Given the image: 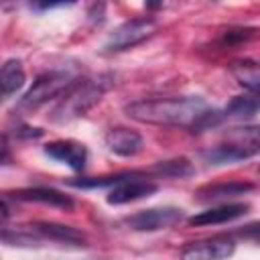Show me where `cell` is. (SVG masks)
<instances>
[{
    "instance_id": "obj_17",
    "label": "cell",
    "mask_w": 260,
    "mask_h": 260,
    "mask_svg": "<svg viewBox=\"0 0 260 260\" xmlns=\"http://www.w3.org/2000/svg\"><path fill=\"white\" fill-rule=\"evenodd\" d=\"M150 173H154L156 177H165V179H185V177H191L195 169L187 158H171V160L156 162L150 169Z\"/></svg>"
},
{
    "instance_id": "obj_1",
    "label": "cell",
    "mask_w": 260,
    "mask_h": 260,
    "mask_svg": "<svg viewBox=\"0 0 260 260\" xmlns=\"http://www.w3.org/2000/svg\"><path fill=\"white\" fill-rule=\"evenodd\" d=\"M126 116L156 126H181L191 128V132H203L217 126L223 118L221 112L209 108L205 100L197 95L185 98H154V100H136L124 108Z\"/></svg>"
},
{
    "instance_id": "obj_5",
    "label": "cell",
    "mask_w": 260,
    "mask_h": 260,
    "mask_svg": "<svg viewBox=\"0 0 260 260\" xmlns=\"http://www.w3.org/2000/svg\"><path fill=\"white\" fill-rule=\"evenodd\" d=\"M156 20L152 16H140V18H132L122 22L118 28H114V32L108 37L104 49L108 53H120L126 49H132L136 45H140L142 41L150 39L156 30Z\"/></svg>"
},
{
    "instance_id": "obj_16",
    "label": "cell",
    "mask_w": 260,
    "mask_h": 260,
    "mask_svg": "<svg viewBox=\"0 0 260 260\" xmlns=\"http://www.w3.org/2000/svg\"><path fill=\"white\" fill-rule=\"evenodd\" d=\"M24 69L18 59H8L4 61L0 69V85H2V100H8L12 93H16L24 85Z\"/></svg>"
},
{
    "instance_id": "obj_15",
    "label": "cell",
    "mask_w": 260,
    "mask_h": 260,
    "mask_svg": "<svg viewBox=\"0 0 260 260\" xmlns=\"http://www.w3.org/2000/svg\"><path fill=\"white\" fill-rule=\"evenodd\" d=\"M256 112H260V89L258 91H246L242 95H234L228 106L223 108V118H252Z\"/></svg>"
},
{
    "instance_id": "obj_2",
    "label": "cell",
    "mask_w": 260,
    "mask_h": 260,
    "mask_svg": "<svg viewBox=\"0 0 260 260\" xmlns=\"http://www.w3.org/2000/svg\"><path fill=\"white\" fill-rule=\"evenodd\" d=\"M114 85V77L108 73H100L95 77L79 79L55 106L53 120L55 122H69L79 116H85Z\"/></svg>"
},
{
    "instance_id": "obj_12",
    "label": "cell",
    "mask_w": 260,
    "mask_h": 260,
    "mask_svg": "<svg viewBox=\"0 0 260 260\" xmlns=\"http://www.w3.org/2000/svg\"><path fill=\"white\" fill-rule=\"evenodd\" d=\"M10 195L18 201H35V203H43V205H51L67 211L73 209V199L51 187H28V189H18Z\"/></svg>"
},
{
    "instance_id": "obj_9",
    "label": "cell",
    "mask_w": 260,
    "mask_h": 260,
    "mask_svg": "<svg viewBox=\"0 0 260 260\" xmlns=\"http://www.w3.org/2000/svg\"><path fill=\"white\" fill-rule=\"evenodd\" d=\"M45 154L73 171H81L87 160V148L77 140H55L45 146Z\"/></svg>"
},
{
    "instance_id": "obj_8",
    "label": "cell",
    "mask_w": 260,
    "mask_h": 260,
    "mask_svg": "<svg viewBox=\"0 0 260 260\" xmlns=\"http://www.w3.org/2000/svg\"><path fill=\"white\" fill-rule=\"evenodd\" d=\"M236 252V244L230 236H215L199 242H191L181 252V260H228Z\"/></svg>"
},
{
    "instance_id": "obj_6",
    "label": "cell",
    "mask_w": 260,
    "mask_h": 260,
    "mask_svg": "<svg viewBox=\"0 0 260 260\" xmlns=\"http://www.w3.org/2000/svg\"><path fill=\"white\" fill-rule=\"evenodd\" d=\"M181 219H183V211L179 207L165 205V207H150V209L136 211L128 215L124 223L134 232H158V230L173 228Z\"/></svg>"
},
{
    "instance_id": "obj_10",
    "label": "cell",
    "mask_w": 260,
    "mask_h": 260,
    "mask_svg": "<svg viewBox=\"0 0 260 260\" xmlns=\"http://www.w3.org/2000/svg\"><path fill=\"white\" fill-rule=\"evenodd\" d=\"M248 209H250L248 203H219L211 209L191 215L189 223L191 225H219V223H228V221H234V219L246 215Z\"/></svg>"
},
{
    "instance_id": "obj_19",
    "label": "cell",
    "mask_w": 260,
    "mask_h": 260,
    "mask_svg": "<svg viewBox=\"0 0 260 260\" xmlns=\"http://www.w3.org/2000/svg\"><path fill=\"white\" fill-rule=\"evenodd\" d=\"M238 236H242L244 240H250V242H254V244H260V221H254V223L244 225V228L238 232Z\"/></svg>"
},
{
    "instance_id": "obj_7",
    "label": "cell",
    "mask_w": 260,
    "mask_h": 260,
    "mask_svg": "<svg viewBox=\"0 0 260 260\" xmlns=\"http://www.w3.org/2000/svg\"><path fill=\"white\" fill-rule=\"evenodd\" d=\"M158 185L146 177H142L140 173H126V177L116 183L114 187H110L106 201L110 205H124V203H132L144 197H150L152 193H156Z\"/></svg>"
},
{
    "instance_id": "obj_14",
    "label": "cell",
    "mask_w": 260,
    "mask_h": 260,
    "mask_svg": "<svg viewBox=\"0 0 260 260\" xmlns=\"http://www.w3.org/2000/svg\"><path fill=\"white\" fill-rule=\"evenodd\" d=\"M232 77L248 91L260 89V63L254 59H236L230 63Z\"/></svg>"
},
{
    "instance_id": "obj_4",
    "label": "cell",
    "mask_w": 260,
    "mask_h": 260,
    "mask_svg": "<svg viewBox=\"0 0 260 260\" xmlns=\"http://www.w3.org/2000/svg\"><path fill=\"white\" fill-rule=\"evenodd\" d=\"M81 77L71 69H53L37 77V81L30 85V89L20 98V108L24 110H37L43 104L63 98Z\"/></svg>"
},
{
    "instance_id": "obj_18",
    "label": "cell",
    "mask_w": 260,
    "mask_h": 260,
    "mask_svg": "<svg viewBox=\"0 0 260 260\" xmlns=\"http://www.w3.org/2000/svg\"><path fill=\"white\" fill-rule=\"evenodd\" d=\"M254 35H256V28H250V26H236V28H230V30L223 32L221 45H223V47H230V45H236V43H242V41H250Z\"/></svg>"
},
{
    "instance_id": "obj_3",
    "label": "cell",
    "mask_w": 260,
    "mask_h": 260,
    "mask_svg": "<svg viewBox=\"0 0 260 260\" xmlns=\"http://www.w3.org/2000/svg\"><path fill=\"white\" fill-rule=\"evenodd\" d=\"M260 154V126L232 128L223 142L205 150L203 158L209 165H232Z\"/></svg>"
},
{
    "instance_id": "obj_13",
    "label": "cell",
    "mask_w": 260,
    "mask_h": 260,
    "mask_svg": "<svg viewBox=\"0 0 260 260\" xmlns=\"http://www.w3.org/2000/svg\"><path fill=\"white\" fill-rule=\"evenodd\" d=\"M254 189L252 183H242V181H230V183H215V185H205L201 189H197V199L203 203H211V201H225L246 195Z\"/></svg>"
},
{
    "instance_id": "obj_11",
    "label": "cell",
    "mask_w": 260,
    "mask_h": 260,
    "mask_svg": "<svg viewBox=\"0 0 260 260\" xmlns=\"http://www.w3.org/2000/svg\"><path fill=\"white\" fill-rule=\"evenodd\" d=\"M106 146L118 156H134L142 150V136L130 128H112L106 132Z\"/></svg>"
}]
</instances>
